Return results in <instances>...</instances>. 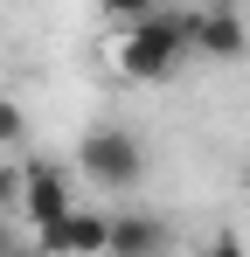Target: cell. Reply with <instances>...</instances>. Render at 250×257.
I'll return each mask as SVG.
<instances>
[{"instance_id":"8","label":"cell","mask_w":250,"mask_h":257,"mask_svg":"<svg viewBox=\"0 0 250 257\" xmlns=\"http://www.w3.org/2000/svg\"><path fill=\"white\" fill-rule=\"evenodd\" d=\"M208 257H243V243H236V229H222V236L208 243Z\"/></svg>"},{"instance_id":"7","label":"cell","mask_w":250,"mask_h":257,"mask_svg":"<svg viewBox=\"0 0 250 257\" xmlns=\"http://www.w3.org/2000/svg\"><path fill=\"white\" fill-rule=\"evenodd\" d=\"M14 139H21V111L0 97V146H14Z\"/></svg>"},{"instance_id":"1","label":"cell","mask_w":250,"mask_h":257,"mask_svg":"<svg viewBox=\"0 0 250 257\" xmlns=\"http://www.w3.org/2000/svg\"><path fill=\"white\" fill-rule=\"evenodd\" d=\"M118 28H125V42H118L125 77L160 84V77H174V70L188 63V7H181V14H174V7H125Z\"/></svg>"},{"instance_id":"2","label":"cell","mask_w":250,"mask_h":257,"mask_svg":"<svg viewBox=\"0 0 250 257\" xmlns=\"http://www.w3.org/2000/svg\"><path fill=\"white\" fill-rule=\"evenodd\" d=\"M77 167L90 174V181H104V188H132V181H139V139L125 125H97L77 146Z\"/></svg>"},{"instance_id":"4","label":"cell","mask_w":250,"mask_h":257,"mask_svg":"<svg viewBox=\"0 0 250 257\" xmlns=\"http://www.w3.org/2000/svg\"><path fill=\"white\" fill-rule=\"evenodd\" d=\"M21 215H28V222H42V229H56V222L70 215V188H63V174L49 167V160L21 167Z\"/></svg>"},{"instance_id":"9","label":"cell","mask_w":250,"mask_h":257,"mask_svg":"<svg viewBox=\"0 0 250 257\" xmlns=\"http://www.w3.org/2000/svg\"><path fill=\"white\" fill-rule=\"evenodd\" d=\"M14 250V215H0V257Z\"/></svg>"},{"instance_id":"3","label":"cell","mask_w":250,"mask_h":257,"mask_svg":"<svg viewBox=\"0 0 250 257\" xmlns=\"http://www.w3.org/2000/svg\"><path fill=\"white\" fill-rule=\"evenodd\" d=\"M250 49V28L229 14V7H188V56H208V63H236Z\"/></svg>"},{"instance_id":"5","label":"cell","mask_w":250,"mask_h":257,"mask_svg":"<svg viewBox=\"0 0 250 257\" xmlns=\"http://www.w3.org/2000/svg\"><path fill=\"white\" fill-rule=\"evenodd\" d=\"M104 243H111V222L90 215V209H70L56 229H42V250L49 257H97Z\"/></svg>"},{"instance_id":"6","label":"cell","mask_w":250,"mask_h":257,"mask_svg":"<svg viewBox=\"0 0 250 257\" xmlns=\"http://www.w3.org/2000/svg\"><path fill=\"white\" fill-rule=\"evenodd\" d=\"M160 250H167V229L153 215H118V222H111L104 257H160Z\"/></svg>"}]
</instances>
